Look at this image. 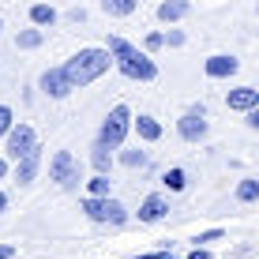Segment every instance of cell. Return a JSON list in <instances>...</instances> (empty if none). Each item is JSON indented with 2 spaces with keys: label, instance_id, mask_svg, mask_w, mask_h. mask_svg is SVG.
Returning a JSON list of instances; mask_svg holds the SVG:
<instances>
[{
  "label": "cell",
  "instance_id": "obj_1",
  "mask_svg": "<svg viewBox=\"0 0 259 259\" xmlns=\"http://www.w3.org/2000/svg\"><path fill=\"white\" fill-rule=\"evenodd\" d=\"M105 53L113 57V68L120 71V75L136 79V83H150V79H158V64L150 60V53H143L139 46H132V41H124L120 34H113Z\"/></svg>",
  "mask_w": 259,
  "mask_h": 259
},
{
  "label": "cell",
  "instance_id": "obj_2",
  "mask_svg": "<svg viewBox=\"0 0 259 259\" xmlns=\"http://www.w3.org/2000/svg\"><path fill=\"white\" fill-rule=\"evenodd\" d=\"M113 68V57L105 49H98V46H87V49H79V53H71L68 57V64L60 68L68 75V83L75 87H91V83H98V79L105 75V71Z\"/></svg>",
  "mask_w": 259,
  "mask_h": 259
},
{
  "label": "cell",
  "instance_id": "obj_3",
  "mask_svg": "<svg viewBox=\"0 0 259 259\" xmlns=\"http://www.w3.org/2000/svg\"><path fill=\"white\" fill-rule=\"evenodd\" d=\"M79 210L91 222H109V226H124V222H128L124 203L113 199V195H83V199H79Z\"/></svg>",
  "mask_w": 259,
  "mask_h": 259
},
{
  "label": "cell",
  "instance_id": "obj_4",
  "mask_svg": "<svg viewBox=\"0 0 259 259\" xmlns=\"http://www.w3.org/2000/svg\"><path fill=\"white\" fill-rule=\"evenodd\" d=\"M128 132H132V109L128 105H113V109L105 113V120H102L98 143H105L109 150H120L124 139H128Z\"/></svg>",
  "mask_w": 259,
  "mask_h": 259
},
{
  "label": "cell",
  "instance_id": "obj_5",
  "mask_svg": "<svg viewBox=\"0 0 259 259\" xmlns=\"http://www.w3.org/2000/svg\"><path fill=\"white\" fill-rule=\"evenodd\" d=\"M34 147H38V136H34L30 124H12V128H8V136H4V150H8V158H12V162H19V158H23V154H30Z\"/></svg>",
  "mask_w": 259,
  "mask_h": 259
},
{
  "label": "cell",
  "instance_id": "obj_6",
  "mask_svg": "<svg viewBox=\"0 0 259 259\" xmlns=\"http://www.w3.org/2000/svg\"><path fill=\"white\" fill-rule=\"evenodd\" d=\"M49 181H57L60 188H75L79 184V165L71 158V150H57L49 158Z\"/></svg>",
  "mask_w": 259,
  "mask_h": 259
},
{
  "label": "cell",
  "instance_id": "obj_7",
  "mask_svg": "<svg viewBox=\"0 0 259 259\" xmlns=\"http://www.w3.org/2000/svg\"><path fill=\"white\" fill-rule=\"evenodd\" d=\"M177 132H181V139L184 143H203L207 139V132H210V124H207V113L195 105V109H188L181 120H177Z\"/></svg>",
  "mask_w": 259,
  "mask_h": 259
},
{
  "label": "cell",
  "instance_id": "obj_8",
  "mask_svg": "<svg viewBox=\"0 0 259 259\" xmlns=\"http://www.w3.org/2000/svg\"><path fill=\"white\" fill-rule=\"evenodd\" d=\"M203 71H207V79H229L240 71V60L229 57V53H214V57L203 60Z\"/></svg>",
  "mask_w": 259,
  "mask_h": 259
},
{
  "label": "cell",
  "instance_id": "obj_9",
  "mask_svg": "<svg viewBox=\"0 0 259 259\" xmlns=\"http://www.w3.org/2000/svg\"><path fill=\"white\" fill-rule=\"evenodd\" d=\"M38 87H41V91H46L49 98H68L71 91H75L60 68H46V71H41V79H38Z\"/></svg>",
  "mask_w": 259,
  "mask_h": 259
},
{
  "label": "cell",
  "instance_id": "obj_10",
  "mask_svg": "<svg viewBox=\"0 0 259 259\" xmlns=\"http://www.w3.org/2000/svg\"><path fill=\"white\" fill-rule=\"evenodd\" d=\"M165 214H169V203H165V195H158V192H150L147 199L139 203V222H147V226L150 222H162Z\"/></svg>",
  "mask_w": 259,
  "mask_h": 259
},
{
  "label": "cell",
  "instance_id": "obj_11",
  "mask_svg": "<svg viewBox=\"0 0 259 259\" xmlns=\"http://www.w3.org/2000/svg\"><path fill=\"white\" fill-rule=\"evenodd\" d=\"M38 169H41V147H34L30 154H23L19 162H15V181H19V184H30L34 177H38Z\"/></svg>",
  "mask_w": 259,
  "mask_h": 259
},
{
  "label": "cell",
  "instance_id": "obj_12",
  "mask_svg": "<svg viewBox=\"0 0 259 259\" xmlns=\"http://www.w3.org/2000/svg\"><path fill=\"white\" fill-rule=\"evenodd\" d=\"M226 105H229V109L248 113V109H255V105H259V91H255V87H237V91L226 94Z\"/></svg>",
  "mask_w": 259,
  "mask_h": 259
},
{
  "label": "cell",
  "instance_id": "obj_13",
  "mask_svg": "<svg viewBox=\"0 0 259 259\" xmlns=\"http://www.w3.org/2000/svg\"><path fill=\"white\" fill-rule=\"evenodd\" d=\"M132 128L139 132L143 143H158V139H162V124L150 117V113H139V117H132Z\"/></svg>",
  "mask_w": 259,
  "mask_h": 259
},
{
  "label": "cell",
  "instance_id": "obj_14",
  "mask_svg": "<svg viewBox=\"0 0 259 259\" xmlns=\"http://www.w3.org/2000/svg\"><path fill=\"white\" fill-rule=\"evenodd\" d=\"M188 12H192L188 0H162V4H158V19L162 23H181Z\"/></svg>",
  "mask_w": 259,
  "mask_h": 259
},
{
  "label": "cell",
  "instance_id": "obj_15",
  "mask_svg": "<svg viewBox=\"0 0 259 259\" xmlns=\"http://www.w3.org/2000/svg\"><path fill=\"white\" fill-rule=\"evenodd\" d=\"M91 165H94V173H109V165H113V150L105 147V143H98V139L91 147Z\"/></svg>",
  "mask_w": 259,
  "mask_h": 259
},
{
  "label": "cell",
  "instance_id": "obj_16",
  "mask_svg": "<svg viewBox=\"0 0 259 259\" xmlns=\"http://www.w3.org/2000/svg\"><path fill=\"white\" fill-rule=\"evenodd\" d=\"M30 23L38 26V30L53 26V23H57V8H53V4H30Z\"/></svg>",
  "mask_w": 259,
  "mask_h": 259
},
{
  "label": "cell",
  "instance_id": "obj_17",
  "mask_svg": "<svg viewBox=\"0 0 259 259\" xmlns=\"http://www.w3.org/2000/svg\"><path fill=\"white\" fill-rule=\"evenodd\" d=\"M105 15H117V19H124V15H132L139 8V0H102Z\"/></svg>",
  "mask_w": 259,
  "mask_h": 259
},
{
  "label": "cell",
  "instance_id": "obj_18",
  "mask_svg": "<svg viewBox=\"0 0 259 259\" xmlns=\"http://www.w3.org/2000/svg\"><path fill=\"white\" fill-rule=\"evenodd\" d=\"M41 41H46V30H38V26H30V30H19V38H15V46H19V49H38Z\"/></svg>",
  "mask_w": 259,
  "mask_h": 259
},
{
  "label": "cell",
  "instance_id": "obj_19",
  "mask_svg": "<svg viewBox=\"0 0 259 259\" xmlns=\"http://www.w3.org/2000/svg\"><path fill=\"white\" fill-rule=\"evenodd\" d=\"M109 188H113L109 173H94L91 181H87V195H109Z\"/></svg>",
  "mask_w": 259,
  "mask_h": 259
},
{
  "label": "cell",
  "instance_id": "obj_20",
  "mask_svg": "<svg viewBox=\"0 0 259 259\" xmlns=\"http://www.w3.org/2000/svg\"><path fill=\"white\" fill-rule=\"evenodd\" d=\"M162 184L169 192H184V188H188V173H184V169H169V173L162 177Z\"/></svg>",
  "mask_w": 259,
  "mask_h": 259
},
{
  "label": "cell",
  "instance_id": "obj_21",
  "mask_svg": "<svg viewBox=\"0 0 259 259\" xmlns=\"http://www.w3.org/2000/svg\"><path fill=\"white\" fill-rule=\"evenodd\" d=\"M237 199H240V203H255V199H259V181H252V177H248V181H240V184H237Z\"/></svg>",
  "mask_w": 259,
  "mask_h": 259
},
{
  "label": "cell",
  "instance_id": "obj_22",
  "mask_svg": "<svg viewBox=\"0 0 259 259\" xmlns=\"http://www.w3.org/2000/svg\"><path fill=\"white\" fill-rule=\"evenodd\" d=\"M120 162L128 165V169H143V165H147V154H143V150H124Z\"/></svg>",
  "mask_w": 259,
  "mask_h": 259
},
{
  "label": "cell",
  "instance_id": "obj_23",
  "mask_svg": "<svg viewBox=\"0 0 259 259\" xmlns=\"http://www.w3.org/2000/svg\"><path fill=\"white\" fill-rule=\"evenodd\" d=\"M15 124V113H12V105H0V136H8V128Z\"/></svg>",
  "mask_w": 259,
  "mask_h": 259
},
{
  "label": "cell",
  "instance_id": "obj_24",
  "mask_svg": "<svg viewBox=\"0 0 259 259\" xmlns=\"http://www.w3.org/2000/svg\"><path fill=\"white\" fill-rule=\"evenodd\" d=\"M158 49H162V34H147V38H143V53H158Z\"/></svg>",
  "mask_w": 259,
  "mask_h": 259
},
{
  "label": "cell",
  "instance_id": "obj_25",
  "mask_svg": "<svg viewBox=\"0 0 259 259\" xmlns=\"http://www.w3.org/2000/svg\"><path fill=\"white\" fill-rule=\"evenodd\" d=\"M162 46L181 49V46H184V30H169V34H162Z\"/></svg>",
  "mask_w": 259,
  "mask_h": 259
},
{
  "label": "cell",
  "instance_id": "obj_26",
  "mask_svg": "<svg viewBox=\"0 0 259 259\" xmlns=\"http://www.w3.org/2000/svg\"><path fill=\"white\" fill-rule=\"evenodd\" d=\"M226 233H222V229H207V233H199V240H195V244L199 248H207V244H214V240H222Z\"/></svg>",
  "mask_w": 259,
  "mask_h": 259
},
{
  "label": "cell",
  "instance_id": "obj_27",
  "mask_svg": "<svg viewBox=\"0 0 259 259\" xmlns=\"http://www.w3.org/2000/svg\"><path fill=\"white\" fill-rule=\"evenodd\" d=\"M188 259H210V252H207V248H199V244H195V248H192V255H188Z\"/></svg>",
  "mask_w": 259,
  "mask_h": 259
},
{
  "label": "cell",
  "instance_id": "obj_28",
  "mask_svg": "<svg viewBox=\"0 0 259 259\" xmlns=\"http://www.w3.org/2000/svg\"><path fill=\"white\" fill-rule=\"evenodd\" d=\"M248 124H252V128H259V105H255V109H248Z\"/></svg>",
  "mask_w": 259,
  "mask_h": 259
},
{
  "label": "cell",
  "instance_id": "obj_29",
  "mask_svg": "<svg viewBox=\"0 0 259 259\" xmlns=\"http://www.w3.org/2000/svg\"><path fill=\"white\" fill-rule=\"evenodd\" d=\"M12 255H15V248H12V244H0V259H12Z\"/></svg>",
  "mask_w": 259,
  "mask_h": 259
},
{
  "label": "cell",
  "instance_id": "obj_30",
  "mask_svg": "<svg viewBox=\"0 0 259 259\" xmlns=\"http://www.w3.org/2000/svg\"><path fill=\"white\" fill-rule=\"evenodd\" d=\"M4 210H8V195L0 192V214H4Z\"/></svg>",
  "mask_w": 259,
  "mask_h": 259
},
{
  "label": "cell",
  "instance_id": "obj_31",
  "mask_svg": "<svg viewBox=\"0 0 259 259\" xmlns=\"http://www.w3.org/2000/svg\"><path fill=\"white\" fill-rule=\"evenodd\" d=\"M4 173H8V162H4V158H0V181H4Z\"/></svg>",
  "mask_w": 259,
  "mask_h": 259
},
{
  "label": "cell",
  "instance_id": "obj_32",
  "mask_svg": "<svg viewBox=\"0 0 259 259\" xmlns=\"http://www.w3.org/2000/svg\"><path fill=\"white\" fill-rule=\"evenodd\" d=\"M158 259H177V255H158Z\"/></svg>",
  "mask_w": 259,
  "mask_h": 259
},
{
  "label": "cell",
  "instance_id": "obj_33",
  "mask_svg": "<svg viewBox=\"0 0 259 259\" xmlns=\"http://www.w3.org/2000/svg\"><path fill=\"white\" fill-rule=\"evenodd\" d=\"M0 30H4V19H0Z\"/></svg>",
  "mask_w": 259,
  "mask_h": 259
}]
</instances>
